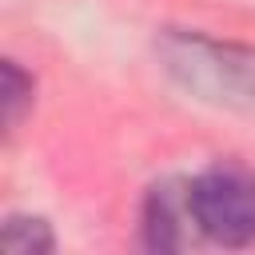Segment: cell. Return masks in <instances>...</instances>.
<instances>
[{"label":"cell","mask_w":255,"mask_h":255,"mask_svg":"<svg viewBox=\"0 0 255 255\" xmlns=\"http://www.w3.org/2000/svg\"><path fill=\"white\" fill-rule=\"evenodd\" d=\"M191 207L199 235L219 247L255 243V175L243 163H211L191 179Z\"/></svg>","instance_id":"7a4b0ae2"},{"label":"cell","mask_w":255,"mask_h":255,"mask_svg":"<svg viewBox=\"0 0 255 255\" xmlns=\"http://www.w3.org/2000/svg\"><path fill=\"white\" fill-rule=\"evenodd\" d=\"M56 247L52 223L40 215H8L0 227V251L8 255H48Z\"/></svg>","instance_id":"277c9868"},{"label":"cell","mask_w":255,"mask_h":255,"mask_svg":"<svg viewBox=\"0 0 255 255\" xmlns=\"http://www.w3.org/2000/svg\"><path fill=\"white\" fill-rule=\"evenodd\" d=\"M155 56L163 72L195 100L255 120V48L171 28L155 40Z\"/></svg>","instance_id":"6da1fadb"},{"label":"cell","mask_w":255,"mask_h":255,"mask_svg":"<svg viewBox=\"0 0 255 255\" xmlns=\"http://www.w3.org/2000/svg\"><path fill=\"white\" fill-rule=\"evenodd\" d=\"M199 235L191 179H163L143 199V243L151 251H183Z\"/></svg>","instance_id":"3957f363"},{"label":"cell","mask_w":255,"mask_h":255,"mask_svg":"<svg viewBox=\"0 0 255 255\" xmlns=\"http://www.w3.org/2000/svg\"><path fill=\"white\" fill-rule=\"evenodd\" d=\"M28 108H32V76H28L16 60H4V68H0V112H4V131H16V124L24 120Z\"/></svg>","instance_id":"5b68a950"}]
</instances>
